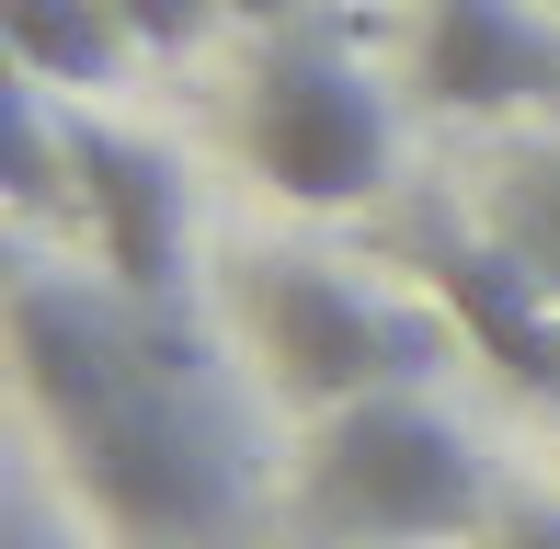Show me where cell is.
<instances>
[{
    "label": "cell",
    "mask_w": 560,
    "mask_h": 549,
    "mask_svg": "<svg viewBox=\"0 0 560 549\" xmlns=\"http://www.w3.org/2000/svg\"><path fill=\"white\" fill-rule=\"evenodd\" d=\"M126 35H138V58H195V46L229 23V0H115Z\"/></svg>",
    "instance_id": "cell-11"
},
{
    "label": "cell",
    "mask_w": 560,
    "mask_h": 549,
    "mask_svg": "<svg viewBox=\"0 0 560 549\" xmlns=\"http://www.w3.org/2000/svg\"><path fill=\"white\" fill-rule=\"evenodd\" d=\"M298 515L332 549H423V538L492 527V469L457 412H435L423 389H377V401L320 412Z\"/></svg>",
    "instance_id": "cell-2"
},
{
    "label": "cell",
    "mask_w": 560,
    "mask_h": 549,
    "mask_svg": "<svg viewBox=\"0 0 560 549\" xmlns=\"http://www.w3.org/2000/svg\"><path fill=\"white\" fill-rule=\"evenodd\" d=\"M0 549H81V538H69L58 515H46V504H12V527H0Z\"/></svg>",
    "instance_id": "cell-13"
},
{
    "label": "cell",
    "mask_w": 560,
    "mask_h": 549,
    "mask_svg": "<svg viewBox=\"0 0 560 549\" xmlns=\"http://www.w3.org/2000/svg\"><path fill=\"white\" fill-rule=\"evenodd\" d=\"M423 274H435V309L503 366V378L538 389V401H560V297L503 253L492 230H435V241H423Z\"/></svg>",
    "instance_id": "cell-7"
},
{
    "label": "cell",
    "mask_w": 560,
    "mask_h": 549,
    "mask_svg": "<svg viewBox=\"0 0 560 549\" xmlns=\"http://www.w3.org/2000/svg\"><path fill=\"white\" fill-rule=\"evenodd\" d=\"M412 69L446 115H526L560 92V23L538 0H423Z\"/></svg>",
    "instance_id": "cell-6"
},
{
    "label": "cell",
    "mask_w": 560,
    "mask_h": 549,
    "mask_svg": "<svg viewBox=\"0 0 560 549\" xmlns=\"http://www.w3.org/2000/svg\"><path fill=\"white\" fill-rule=\"evenodd\" d=\"M0 35H12V69L46 92H104L138 58L115 0H0Z\"/></svg>",
    "instance_id": "cell-8"
},
{
    "label": "cell",
    "mask_w": 560,
    "mask_h": 549,
    "mask_svg": "<svg viewBox=\"0 0 560 549\" xmlns=\"http://www.w3.org/2000/svg\"><path fill=\"white\" fill-rule=\"evenodd\" d=\"M320 0H229V23H264V35H287V23H310Z\"/></svg>",
    "instance_id": "cell-14"
},
{
    "label": "cell",
    "mask_w": 560,
    "mask_h": 549,
    "mask_svg": "<svg viewBox=\"0 0 560 549\" xmlns=\"http://www.w3.org/2000/svg\"><path fill=\"white\" fill-rule=\"evenodd\" d=\"M549 12H560V0H549Z\"/></svg>",
    "instance_id": "cell-15"
},
{
    "label": "cell",
    "mask_w": 560,
    "mask_h": 549,
    "mask_svg": "<svg viewBox=\"0 0 560 549\" xmlns=\"http://www.w3.org/2000/svg\"><path fill=\"white\" fill-rule=\"evenodd\" d=\"M492 549H560V504H503L492 515Z\"/></svg>",
    "instance_id": "cell-12"
},
{
    "label": "cell",
    "mask_w": 560,
    "mask_h": 549,
    "mask_svg": "<svg viewBox=\"0 0 560 549\" xmlns=\"http://www.w3.org/2000/svg\"><path fill=\"white\" fill-rule=\"evenodd\" d=\"M480 230L560 297V138L549 149H515V161L492 172V218H480Z\"/></svg>",
    "instance_id": "cell-10"
},
{
    "label": "cell",
    "mask_w": 560,
    "mask_h": 549,
    "mask_svg": "<svg viewBox=\"0 0 560 549\" xmlns=\"http://www.w3.org/2000/svg\"><path fill=\"white\" fill-rule=\"evenodd\" d=\"M69 481L92 492L104 527L161 538V549H207V538L241 527V504H252V435H241V412H229L195 320H184V343H172L104 423L69 435Z\"/></svg>",
    "instance_id": "cell-1"
},
{
    "label": "cell",
    "mask_w": 560,
    "mask_h": 549,
    "mask_svg": "<svg viewBox=\"0 0 560 549\" xmlns=\"http://www.w3.org/2000/svg\"><path fill=\"white\" fill-rule=\"evenodd\" d=\"M69 172H81V230H92V264H104L126 297H161V309H184V274H195L184 172H172L149 138L104 127L92 104L69 115Z\"/></svg>",
    "instance_id": "cell-5"
},
{
    "label": "cell",
    "mask_w": 560,
    "mask_h": 549,
    "mask_svg": "<svg viewBox=\"0 0 560 549\" xmlns=\"http://www.w3.org/2000/svg\"><path fill=\"white\" fill-rule=\"evenodd\" d=\"M241 149H252V172H264L287 207H310V218H343V207H366V195L389 184L400 115H389V92H377V58L354 46V23L310 12V23H287V35L264 46V69L241 81Z\"/></svg>",
    "instance_id": "cell-3"
},
{
    "label": "cell",
    "mask_w": 560,
    "mask_h": 549,
    "mask_svg": "<svg viewBox=\"0 0 560 549\" xmlns=\"http://www.w3.org/2000/svg\"><path fill=\"white\" fill-rule=\"evenodd\" d=\"M0 184H12V207L23 218H46V207H81V172H69V115H58V92L46 81H12V104H0Z\"/></svg>",
    "instance_id": "cell-9"
},
{
    "label": "cell",
    "mask_w": 560,
    "mask_h": 549,
    "mask_svg": "<svg viewBox=\"0 0 560 549\" xmlns=\"http://www.w3.org/2000/svg\"><path fill=\"white\" fill-rule=\"evenodd\" d=\"M252 332H264L275 389L310 401V412L377 401V389H423L446 366V320L400 309V297H366L332 264H264L252 274Z\"/></svg>",
    "instance_id": "cell-4"
}]
</instances>
